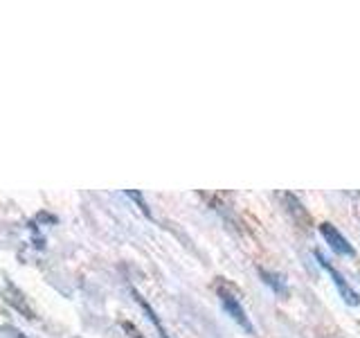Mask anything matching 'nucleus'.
<instances>
[{
	"instance_id": "39448f33",
	"label": "nucleus",
	"mask_w": 360,
	"mask_h": 338,
	"mask_svg": "<svg viewBox=\"0 0 360 338\" xmlns=\"http://www.w3.org/2000/svg\"><path fill=\"white\" fill-rule=\"evenodd\" d=\"M135 298H138V302L142 304V309L146 311V315H149V318H151V323L155 325V330H158V334H160V338H169V334L165 332V327H162V323H160V318H158V315H155V311L149 307V302H146L142 296H138V293H135Z\"/></svg>"
},
{
	"instance_id": "f03ea898",
	"label": "nucleus",
	"mask_w": 360,
	"mask_h": 338,
	"mask_svg": "<svg viewBox=\"0 0 360 338\" xmlns=\"http://www.w3.org/2000/svg\"><path fill=\"white\" fill-rule=\"evenodd\" d=\"M315 255V259H318V264L326 270V273H329L331 275V280H333V284H335V289H338V293H340V296H342V300L347 302V304H354V307H356V304L360 302V298H358V293L352 289V287H349L347 284V280L342 277V273H340V270H335L331 264H329V259H326L322 253H318V251H315L313 253Z\"/></svg>"
},
{
	"instance_id": "7ed1b4c3",
	"label": "nucleus",
	"mask_w": 360,
	"mask_h": 338,
	"mask_svg": "<svg viewBox=\"0 0 360 338\" xmlns=\"http://www.w3.org/2000/svg\"><path fill=\"white\" fill-rule=\"evenodd\" d=\"M320 232H322V237L326 239V244L331 246V251H335L338 255H345V257H354L356 255L352 244L345 239V237L340 234V230H338L335 225H331V223H320Z\"/></svg>"
},
{
	"instance_id": "20e7f679",
	"label": "nucleus",
	"mask_w": 360,
	"mask_h": 338,
	"mask_svg": "<svg viewBox=\"0 0 360 338\" xmlns=\"http://www.w3.org/2000/svg\"><path fill=\"white\" fill-rule=\"evenodd\" d=\"M259 275H262V280L277 293V296H288V287H286V282L281 275L270 273V270H266V268H259Z\"/></svg>"
},
{
	"instance_id": "f257e3e1",
	"label": "nucleus",
	"mask_w": 360,
	"mask_h": 338,
	"mask_svg": "<svg viewBox=\"0 0 360 338\" xmlns=\"http://www.w3.org/2000/svg\"><path fill=\"white\" fill-rule=\"evenodd\" d=\"M219 300H221V304H223V309L228 311V315H230V318H232L236 325L241 327V330H245L248 334H255V327H252L250 318L245 315V311H243V307H241V302L236 300L228 289L219 287Z\"/></svg>"
}]
</instances>
